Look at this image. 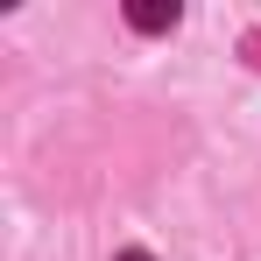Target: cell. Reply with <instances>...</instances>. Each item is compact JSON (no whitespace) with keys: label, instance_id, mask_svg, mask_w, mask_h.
Listing matches in <instances>:
<instances>
[{"label":"cell","instance_id":"1","mask_svg":"<svg viewBox=\"0 0 261 261\" xmlns=\"http://www.w3.org/2000/svg\"><path fill=\"white\" fill-rule=\"evenodd\" d=\"M127 21H134V29H148V36H155V29H176V0H134Z\"/></svg>","mask_w":261,"mask_h":261},{"label":"cell","instance_id":"2","mask_svg":"<svg viewBox=\"0 0 261 261\" xmlns=\"http://www.w3.org/2000/svg\"><path fill=\"white\" fill-rule=\"evenodd\" d=\"M120 261H148V254H120Z\"/></svg>","mask_w":261,"mask_h":261}]
</instances>
